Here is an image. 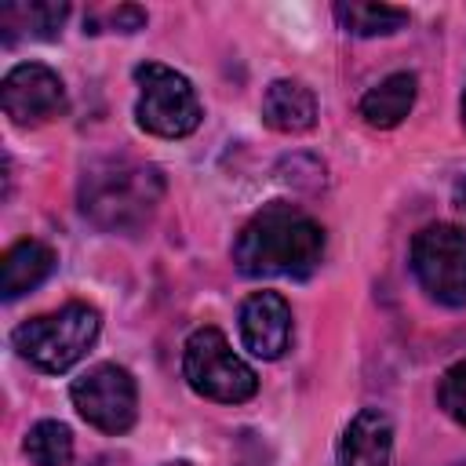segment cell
Returning a JSON list of instances; mask_svg holds the SVG:
<instances>
[{
  "label": "cell",
  "instance_id": "6da1fadb",
  "mask_svg": "<svg viewBox=\"0 0 466 466\" xmlns=\"http://www.w3.org/2000/svg\"><path fill=\"white\" fill-rule=\"evenodd\" d=\"M324 226L291 208V204H266L255 211L233 240V266L251 277H309L324 258Z\"/></svg>",
  "mask_w": 466,
  "mask_h": 466
},
{
  "label": "cell",
  "instance_id": "7a4b0ae2",
  "mask_svg": "<svg viewBox=\"0 0 466 466\" xmlns=\"http://www.w3.org/2000/svg\"><path fill=\"white\" fill-rule=\"evenodd\" d=\"M76 200L95 229L135 237L153 222L164 200V175L157 164L131 157H98L84 167Z\"/></svg>",
  "mask_w": 466,
  "mask_h": 466
},
{
  "label": "cell",
  "instance_id": "3957f363",
  "mask_svg": "<svg viewBox=\"0 0 466 466\" xmlns=\"http://www.w3.org/2000/svg\"><path fill=\"white\" fill-rule=\"evenodd\" d=\"M102 331V317L87 302H66L55 313H40L22 320L11 331V346L18 350L22 360H29L44 375H62L73 364L87 357Z\"/></svg>",
  "mask_w": 466,
  "mask_h": 466
},
{
  "label": "cell",
  "instance_id": "277c9868",
  "mask_svg": "<svg viewBox=\"0 0 466 466\" xmlns=\"http://www.w3.org/2000/svg\"><path fill=\"white\" fill-rule=\"evenodd\" d=\"M138 102H135V124L146 135L157 138H186L200 127L204 106L197 98V87L189 76L164 62H142L135 66Z\"/></svg>",
  "mask_w": 466,
  "mask_h": 466
},
{
  "label": "cell",
  "instance_id": "5b68a950",
  "mask_svg": "<svg viewBox=\"0 0 466 466\" xmlns=\"http://www.w3.org/2000/svg\"><path fill=\"white\" fill-rule=\"evenodd\" d=\"M182 379L197 397L218 404H244L258 393V375L251 371V364H244L229 350L226 335L211 324L189 331L182 346Z\"/></svg>",
  "mask_w": 466,
  "mask_h": 466
},
{
  "label": "cell",
  "instance_id": "8992f818",
  "mask_svg": "<svg viewBox=\"0 0 466 466\" xmlns=\"http://www.w3.org/2000/svg\"><path fill=\"white\" fill-rule=\"evenodd\" d=\"M411 273L433 302L466 306V226H422L411 237Z\"/></svg>",
  "mask_w": 466,
  "mask_h": 466
},
{
  "label": "cell",
  "instance_id": "52a82bcc",
  "mask_svg": "<svg viewBox=\"0 0 466 466\" xmlns=\"http://www.w3.org/2000/svg\"><path fill=\"white\" fill-rule=\"evenodd\" d=\"M69 400L87 426H95L98 433H109V437L127 433L138 419V386H135L131 371L113 360H102V364H91L87 371H80L69 386Z\"/></svg>",
  "mask_w": 466,
  "mask_h": 466
},
{
  "label": "cell",
  "instance_id": "ba28073f",
  "mask_svg": "<svg viewBox=\"0 0 466 466\" xmlns=\"http://www.w3.org/2000/svg\"><path fill=\"white\" fill-rule=\"evenodd\" d=\"M0 106L18 127H36L58 120L69 109L62 76L44 62H18L0 84Z\"/></svg>",
  "mask_w": 466,
  "mask_h": 466
},
{
  "label": "cell",
  "instance_id": "9c48e42d",
  "mask_svg": "<svg viewBox=\"0 0 466 466\" xmlns=\"http://www.w3.org/2000/svg\"><path fill=\"white\" fill-rule=\"evenodd\" d=\"M240 342L262 360H280L288 353L291 306L280 291H251L240 302Z\"/></svg>",
  "mask_w": 466,
  "mask_h": 466
},
{
  "label": "cell",
  "instance_id": "30bf717a",
  "mask_svg": "<svg viewBox=\"0 0 466 466\" xmlns=\"http://www.w3.org/2000/svg\"><path fill=\"white\" fill-rule=\"evenodd\" d=\"M393 422L379 408H360L339 441V466H390Z\"/></svg>",
  "mask_w": 466,
  "mask_h": 466
},
{
  "label": "cell",
  "instance_id": "8fae6325",
  "mask_svg": "<svg viewBox=\"0 0 466 466\" xmlns=\"http://www.w3.org/2000/svg\"><path fill=\"white\" fill-rule=\"evenodd\" d=\"M262 124L280 135H306L317 124V95L302 80H273L262 91Z\"/></svg>",
  "mask_w": 466,
  "mask_h": 466
},
{
  "label": "cell",
  "instance_id": "7c38bea8",
  "mask_svg": "<svg viewBox=\"0 0 466 466\" xmlns=\"http://www.w3.org/2000/svg\"><path fill=\"white\" fill-rule=\"evenodd\" d=\"M55 262H58V255L44 240L29 237V240L11 244L4 251V258H0V295H4V302H15L18 295H25L36 284H44L51 277Z\"/></svg>",
  "mask_w": 466,
  "mask_h": 466
},
{
  "label": "cell",
  "instance_id": "4fadbf2b",
  "mask_svg": "<svg viewBox=\"0 0 466 466\" xmlns=\"http://www.w3.org/2000/svg\"><path fill=\"white\" fill-rule=\"evenodd\" d=\"M69 18L66 0H33V4H4L0 7V36L11 47L15 40H55Z\"/></svg>",
  "mask_w": 466,
  "mask_h": 466
},
{
  "label": "cell",
  "instance_id": "5bb4252c",
  "mask_svg": "<svg viewBox=\"0 0 466 466\" xmlns=\"http://www.w3.org/2000/svg\"><path fill=\"white\" fill-rule=\"evenodd\" d=\"M415 95H419V80H415V73L400 69V73H390L386 80H379V84L360 98L357 109H360V116H364L368 127L390 131V127H397V124L411 113Z\"/></svg>",
  "mask_w": 466,
  "mask_h": 466
},
{
  "label": "cell",
  "instance_id": "9a60e30c",
  "mask_svg": "<svg viewBox=\"0 0 466 466\" xmlns=\"http://www.w3.org/2000/svg\"><path fill=\"white\" fill-rule=\"evenodd\" d=\"M335 18L353 36H390V33H400L408 25V11L404 7L368 4V0H342V4H335Z\"/></svg>",
  "mask_w": 466,
  "mask_h": 466
},
{
  "label": "cell",
  "instance_id": "2e32d148",
  "mask_svg": "<svg viewBox=\"0 0 466 466\" xmlns=\"http://www.w3.org/2000/svg\"><path fill=\"white\" fill-rule=\"evenodd\" d=\"M22 451L33 466H69L73 462V433L58 419H40L25 430Z\"/></svg>",
  "mask_w": 466,
  "mask_h": 466
},
{
  "label": "cell",
  "instance_id": "e0dca14e",
  "mask_svg": "<svg viewBox=\"0 0 466 466\" xmlns=\"http://www.w3.org/2000/svg\"><path fill=\"white\" fill-rule=\"evenodd\" d=\"M437 404L451 422L466 430V360H455L451 368H444L437 382Z\"/></svg>",
  "mask_w": 466,
  "mask_h": 466
},
{
  "label": "cell",
  "instance_id": "ac0fdd59",
  "mask_svg": "<svg viewBox=\"0 0 466 466\" xmlns=\"http://www.w3.org/2000/svg\"><path fill=\"white\" fill-rule=\"evenodd\" d=\"M106 25H109L113 33H138V29L146 25V11H142V7L124 4V7H116V11H109V15H106Z\"/></svg>",
  "mask_w": 466,
  "mask_h": 466
},
{
  "label": "cell",
  "instance_id": "d6986e66",
  "mask_svg": "<svg viewBox=\"0 0 466 466\" xmlns=\"http://www.w3.org/2000/svg\"><path fill=\"white\" fill-rule=\"evenodd\" d=\"M451 208H455V215L466 222V175H459L455 186H451Z\"/></svg>",
  "mask_w": 466,
  "mask_h": 466
},
{
  "label": "cell",
  "instance_id": "ffe728a7",
  "mask_svg": "<svg viewBox=\"0 0 466 466\" xmlns=\"http://www.w3.org/2000/svg\"><path fill=\"white\" fill-rule=\"evenodd\" d=\"M459 116H462V127H466V87H462V98H459Z\"/></svg>",
  "mask_w": 466,
  "mask_h": 466
},
{
  "label": "cell",
  "instance_id": "44dd1931",
  "mask_svg": "<svg viewBox=\"0 0 466 466\" xmlns=\"http://www.w3.org/2000/svg\"><path fill=\"white\" fill-rule=\"evenodd\" d=\"M164 466H193V462H186V459H175V462H164Z\"/></svg>",
  "mask_w": 466,
  "mask_h": 466
}]
</instances>
